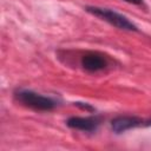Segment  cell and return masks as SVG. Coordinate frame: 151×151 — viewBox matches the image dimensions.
<instances>
[{"label": "cell", "mask_w": 151, "mask_h": 151, "mask_svg": "<svg viewBox=\"0 0 151 151\" xmlns=\"http://www.w3.org/2000/svg\"><path fill=\"white\" fill-rule=\"evenodd\" d=\"M142 119L137 118V117H131V116H119L117 118H114L112 120V130L116 133H122L125 132L130 129L137 127L142 124Z\"/></svg>", "instance_id": "277c9868"}, {"label": "cell", "mask_w": 151, "mask_h": 151, "mask_svg": "<svg viewBox=\"0 0 151 151\" xmlns=\"http://www.w3.org/2000/svg\"><path fill=\"white\" fill-rule=\"evenodd\" d=\"M126 2H130V4H133V5H138V6H143L144 5V1L143 0H124Z\"/></svg>", "instance_id": "8992f818"}, {"label": "cell", "mask_w": 151, "mask_h": 151, "mask_svg": "<svg viewBox=\"0 0 151 151\" xmlns=\"http://www.w3.org/2000/svg\"><path fill=\"white\" fill-rule=\"evenodd\" d=\"M86 11L98 18H100L101 20L107 21L109 24H111L112 26L119 28V29H126V31H137V27L124 15L111 11L109 8H101V7H86Z\"/></svg>", "instance_id": "6da1fadb"}, {"label": "cell", "mask_w": 151, "mask_h": 151, "mask_svg": "<svg viewBox=\"0 0 151 151\" xmlns=\"http://www.w3.org/2000/svg\"><path fill=\"white\" fill-rule=\"evenodd\" d=\"M107 59L97 52H88L81 58V66L88 72H98L107 66Z\"/></svg>", "instance_id": "3957f363"}, {"label": "cell", "mask_w": 151, "mask_h": 151, "mask_svg": "<svg viewBox=\"0 0 151 151\" xmlns=\"http://www.w3.org/2000/svg\"><path fill=\"white\" fill-rule=\"evenodd\" d=\"M67 125L72 129L81 130V131H94L99 122L97 118L90 117V118H80V117H72L67 120Z\"/></svg>", "instance_id": "5b68a950"}, {"label": "cell", "mask_w": 151, "mask_h": 151, "mask_svg": "<svg viewBox=\"0 0 151 151\" xmlns=\"http://www.w3.org/2000/svg\"><path fill=\"white\" fill-rule=\"evenodd\" d=\"M15 98L22 105L39 111H50L55 106V101L52 98L41 96L32 91H26V90L18 91L15 93Z\"/></svg>", "instance_id": "7a4b0ae2"}]
</instances>
